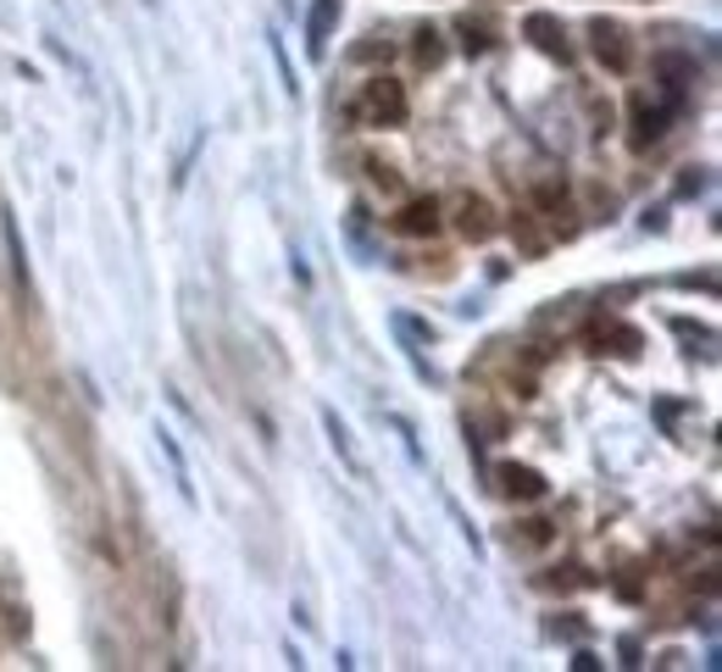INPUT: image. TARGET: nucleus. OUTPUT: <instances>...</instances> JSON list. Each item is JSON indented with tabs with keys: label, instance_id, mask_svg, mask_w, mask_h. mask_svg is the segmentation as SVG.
<instances>
[{
	"label": "nucleus",
	"instance_id": "11",
	"mask_svg": "<svg viewBox=\"0 0 722 672\" xmlns=\"http://www.w3.org/2000/svg\"><path fill=\"white\" fill-rule=\"evenodd\" d=\"M322 428H328V445H333V456L344 462V473L368 484V467H361V456H355V445H350V428H344L333 412H322Z\"/></svg>",
	"mask_w": 722,
	"mask_h": 672
},
{
	"label": "nucleus",
	"instance_id": "15",
	"mask_svg": "<svg viewBox=\"0 0 722 672\" xmlns=\"http://www.w3.org/2000/svg\"><path fill=\"white\" fill-rule=\"evenodd\" d=\"M672 333H678V340H689V345H700V356L716 351V333H711V328H694L689 317H672Z\"/></svg>",
	"mask_w": 722,
	"mask_h": 672
},
{
	"label": "nucleus",
	"instance_id": "13",
	"mask_svg": "<svg viewBox=\"0 0 722 672\" xmlns=\"http://www.w3.org/2000/svg\"><path fill=\"white\" fill-rule=\"evenodd\" d=\"M0 234H7V250H12V267H18V283H29V256H23V228H18V217L7 211L0 217Z\"/></svg>",
	"mask_w": 722,
	"mask_h": 672
},
{
	"label": "nucleus",
	"instance_id": "4",
	"mask_svg": "<svg viewBox=\"0 0 722 672\" xmlns=\"http://www.w3.org/2000/svg\"><path fill=\"white\" fill-rule=\"evenodd\" d=\"M589 345H611V356H639L644 351V333L633 328V322H622V317H606V322H595V333H589Z\"/></svg>",
	"mask_w": 722,
	"mask_h": 672
},
{
	"label": "nucleus",
	"instance_id": "9",
	"mask_svg": "<svg viewBox=\"0 0 722 672\" xmlns=\"http://www.w3.org/2000/svg\"><path fill=\"white\" fill-rule=\"evenodd\" d=\"M333 23H339V0H311V18H306V51H311V56L328 51Z\"/></svg>",
	"mask_w": 722,
	"mask_h": 672
},
{
	"label": "nucleus",
	"instance_id": "14",
	"mask_svg": "<svg viewBox=\"0 0 722 672\" xmlns=\"http://www.w3.org/2000/svg\"><path fill=\"white\" fill-rule=\"evenodd\" d=\"M512 545H523V550H539V545H550V523H545V517H528V523H517V528H512Z\"/></svg>",
	"mask_w": 722,
	"mask_h": 672
},
{
	"label": "nucleus",
	"instance_id": "2",
	"mask_svg": "<svg viewBox=\"0 0 722 672\" xmlns=\"http://www.w3.org/2000/svg\"><path fill=\"white\" fill-rule=\"evenodd\" d=\"M589 40H595V56H600V68L606 73H633V40H628V29L622 23H611V18H595L589 23Z\"/></svg>",
	"mask_w": 722,
	"mask_h": 672
},
{
	"label": "nucleus",
	"instance_id": "7",
	"mask_svg": "<svg viewBox=\"0 0 722 672\" xmlns=\"http://www.w3.org/2000/svg\"><path fill=\"white\" fill-rule=\"evenodd\" d=\"M440 223H445V206H440L434 195H423V200H406V206H401V217H395V234H406V239H423V234H440Z\"/></svg>",
	"mask_w": 722,
	"mask_h": 672
},
{
	"label": "nucleus",
	"instance_id": "8",
	"mask_svg": "<svg viewBox=\"0 0 722 672\" xmlns=\"http://www.w3.org/2000/svg\"><path fill=\"white\" fill-rule=\"evenodd\" d=\"M495 478H501V489H506L512 500H539V495H545V473H539V467L506 462V467H501Z\"/></svg>",
	"mask_w": 722,
	"mask_h": 672
},
{
	"label": "nucleus",
	"instance_id": "16",
	"mask_svg": "<svg viewBox=\"0 0 722 672\" xmlns=\"http://www.w3.org/2000/svg\"><path fill=\"white\" fill-rule=\"evenodd\" d=\"M417 62H423V68H440V62H445V45H440V34H434V29H423V34H417Z\"/></svg>",
	"mask_w": 722,
	"mask_h": 672
},
{
	"label": "nucleus",
	"instance_id": "6",
	"mask_svg": "<svg viewBox=\"0 0 722 672\" xmlns=\"http://www.w3.org/2000/svg\"><path fill=\"white\" fill-rule=\"evenodd\" d=\"M672 112H678L672 101H661V106H650V101L639 95V101H633V151H650V145H656V139L667 134V123H672Z\"/></svg>",
	"mask_w": 722,
	"mask_h": 672
},
{
	"label": "nucleus",
	"instance_id": "1",
	"mask_svg": "<svg viewBox=\"0 0 722 672\" xmlns=\"http://www.w3.org/2000/svg\"><path fill=\"white\" fill-rule=\"evenodd\" d=\"M350 112V123L355 128H401L406 123V112H412V101H406V84L401 79H368L355 90V101L344 106Z\"/></svg>",
	"mask_w": 722,
	"mask_h": 672
},
{
	"label": "nucleus",
	"instance_id": "17",
	"mask_svg": "<svg viewBox=\"0 0 722 672\" xmlns=\"http://www.w3.org/2000/svg\"><path fill=\"white\" fill-rule=\"evenodd\" d=\"M368 173H373V184H379V189H390V195L401 189V173H395L390 162H368Z\"/></svg>",
	"mask_w": 722,
	"mask_h": 672
},
{
	"label": "nucleus",
	"instance_id": "10",
	"mask_svg": "<svg viewBox=\"0 0 722 672\" xmlns=\"http://www.w3.org/2000/svg\"><path fill=\"white\" fill-rule=\"evenodd\" d=\"M0 622H7L12 639H29V606L18 595V578L12 572H0Z\"/></svg>",
	"mask_w": 722,
	"mask_h": 672
},
{
	"label": "nucleus",
	"instance_id": "3",
	"mask_svg": "<svg viewBox=\"0 0 722 672\" xmlns=\"http://www.w3.org/2000/svg\"><path fill=\"white\" fill-rule=\"evenodd\" d=\"M451 211H456V234L462 239H473V245H484L501 223H495V206L484 200V195H456L451 200Z\"/></svg>",
	"mask_w": 722,
	"mask_h": 672
},
{
	"label": "nucleus",
	"instance_id": "5",
	"mask_svg": "<svg viewBox=\"0 0 722 672\" xmlns=\"http://www.w3.org/2000/svg\"><path fill=\"white\" fill-rule=\"evenodd\" d=\"M523 34L545 51V56H556V62H567L573 51H567V29H561V18L556 12H528L523 18Z\"/></svg>",
	"mask_w": 722,
	"mask_h": 672
},
{
	"label": "nucleus",
	"instance_id": "12",
	"mask_svg": "<svg viewBox=\"0 0 722 672\" xmlns=\"http://www.w3.org/2000/svg\"><path fill=\"white\" fill-rule=\"evenodd\" d=\"M512 239H517L528 256H545V250H550V234H539L534 211H517V217H512Z\"/></svg>",
	"mask_w": 722,
	"mask_h": 672
}]
</instances>
